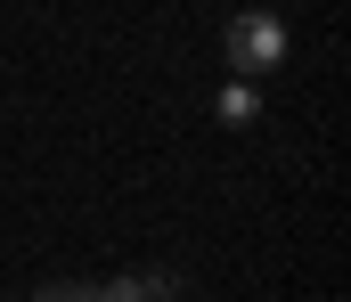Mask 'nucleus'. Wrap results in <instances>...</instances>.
Returning a JSON list of instances; mask_svg holds the SVG:
<instances>
[{
    "mask_svg": "<svg viewBox=\"0 0 351 302\" xmlns=\"http://www.w3.org/2000/svg\"><path fill=\"white\" fill-rule=\"evenodd\" d=\"M278 58H286V25H278L269 8H237V16H229V66H237V82L278 74Z\"/></svg>",
    "mask_w": 351,
    "mask_h": 302,
    "instance_id": "nucleus-1",
    "label": "nucleus"
},
{
    "mask_svg": "<svg viewBox=\"0 0 351 302\" xmlns=\"http://www.w3.org/2000/svg\"><path fill=\"white\" fill-rule=\"evenodd\" d=\"M254 114H262V90L254 82H229L221 90V123H254Z\"/></svg>",
    "mask_w": 351,
    "mask_h": 302,
    "instance_id": "nucleus-2",
    "label": "nucleus"
},
{
    "mask_svg": "<svg viewBox=\"0 0 351 302\" xmlns=\"http://www.w3.org/2000/svg\"><path fill=\"white\" fill-rule=\"evenodd\" d=\"M90 302H147V278H106V286H90Z\"/></svg>",
    "mask_w": 351,
    "mask_h": 302,
    "instance_id": "nucleus-3",
    "label": "nucleus"
},
{
    "mask_svg": "<svg viewBox=\"0 0 351 302\" xmlns=\"http://www.w3.org/2000/svg\"><path fill=\"white\" fill-rule=\"evenodd\" d=\"M33 302H90V286H82V278H58V286H41Z\"/></svg>",
    "mask_w": 351,
    "mask_h": 302,
    "instance_id": "nucleus-4",
    "label": "nucleus"
}]
</instances>
